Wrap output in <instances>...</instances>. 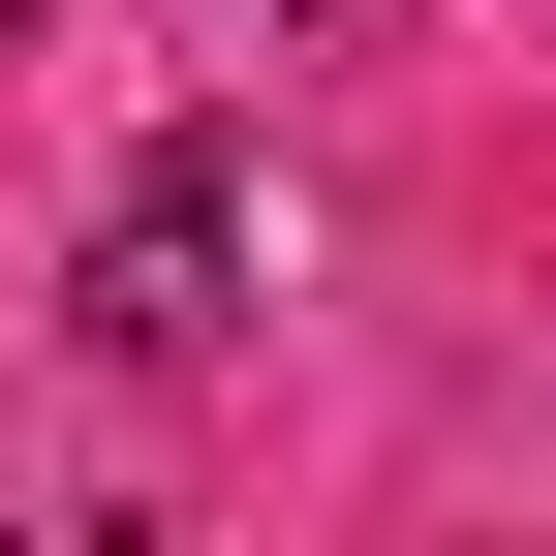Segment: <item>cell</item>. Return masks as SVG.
I'll return each mask as SVG.
<instances>
[{"mask_svg":"<svg viewBox=\"0 0 556 556\" xmlns=\"http://www.w3.org/2000/svg\"><path fill=\"white\" fill-rule=\"evenodd\" d=\"M62 309H93L124 371H217V340H248V155H217V124H186V155H124V217H93Z\"/></svg>","mask_w":556,"mask_h":556,"instance_id":"cell-1","label":"cell"},{"mask_svg":"<svg viewBox=\"0 0 556 556\" xmlns=\"http://www.w3.org/2000/svg\"><path fill=\"white\" fill-rule=\"evenodd\" d=\"M278 31H340V0H278Z\"/></svg>","mask_w":556,"mask_h":556,"instance_id":"cell-2","label":"cell"}]
</instances>
